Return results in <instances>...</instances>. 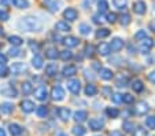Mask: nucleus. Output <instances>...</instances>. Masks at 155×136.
Wrapping results in <instances>:
<instances>
[{
	"label": "nucleus",
	"instance_id": "obj_1",
	"mask_svg": "<svg viewBox=\"0 0 155 136\" xmlns=\"http://www.w3.org/2000/svg\"><path fill=\"white\" fill-rule=\"evenodd\" d=\"M17 28L22 32H40L43 30V22L36 17H22L18 19Z\"/></svg>",
	"mask_w": 155,
	"mask_h": 136
},
{
	"label": "nucleus",
	"instance_id": "obj_2",
	"mask_svg": "<svg viewBox=\"0 0 155 136\" xmlns=\"http://www.w3.org/2000/svg\"><path fill=\"white\" fill-rule=\"evenodd\" d=\"M0 95L2 96H6V98H17L18 96V91L14 88V87L8 85V84H4L2 88H0Z\"/></svg>",
	"mask_w": 155,
	"mask_h": 136
},
{
	"label": "nucleus",
	"instance_id": "obj_3",
	"mask_svg": "<svg viewBox=\"0 0 155 136\" xmlns=\"http://www.w3.org/2000/svg\"><path fill=\"white\" fill-rule=\"evenodd\" d=\"M64 96H66V94H64V89L62 88L61 85H55L52 87V89H51V98L54 99L55 102H61L64 99Z\"/></svg>",
	"mask_w": 155,
	"mask_h": 136
},
{
	"label": "nucleus",
	"instance_id": "obj_4",
	"mask_svg": "<svg viewBox=\"0 0 155 136\" xmlns=\"http://www.w3.org/2000/svg\"><path fill=\"white\" fill-rule=\"evenodd\" d=\"M43 4L50 12H58L62 7V2L59 0H43Z\"/></svg>",
	"mask_w": 155,
	"mask_h": 136
},
{
	"label": "nucleus",
	"instance_id": "obj_5",
	"mask_svg": "<svg viewBox=\"0 0 155 136\" xmlns=\"http://www.w3.org/2000/svg\"><path fill=\"white\" fill-rule=\"evenodd\" d=\"M68 89L74 95H78L80 91H81V83L77 78H71V80L68 81Z\"/></svg>",
	"mask_w": 155,
	"mask_h": 136
},
{
	"label": "nucleus",
	"instance_id": "obj_6",
	"mask_svg": "<svg viewBox=\"0 0 155 136\" xmlns=\"http://www.w3.org/2000/svg\"><path fill=\"white\" fill-rule=\"evenodd\" d=\"M35 96H36V99H37V101H40V102L47 101V98H48L47 87H44V85L37 87V88L35 89Z\"/></svg>",
	"mask_w": 155,
	"mask_h": 136
},
{
	"label": "nucleus",
	"instance_id": "obj_7",
	"mask_svg": "<svg viewBox=\"0 0 155 136\" xmlns=\"http://www.w3.org/2000/svg\"><path fill=\"white\" fill-rule=\"evenodd\" d=\"M88 127H89L91 131H95V132L96 131H102L104 128V121L102 118H92L88 122Z\"/></svg>",
	"mask_w": 155,
	"mask_h": 136
},
{
	"label": "nucleus",
	"instance_id": "obj_8",
	"mask_svg": "<svg viewBox=\"0 0 155 136\" xmlns=\"http://www.w3.org/2000/svg\"><path fill=\"white\" fill-rule=\"evenodd\" d=\"M10 71H11L12 74H15V76H19V74H24L25 71H26V65L22 62H15L11 65V68H10Z\"/></svg>",
	"mask_w": 155,
	"mask_h": 136
},
{
	"label": "nucleus",
	"instance_id": "obj_9",
	"mask_svg": "<svg viewBox=\"0 0 155 136\" xmlns=\"http://www.w3.org/2000/svg\"><path fill=\"white\" fill-rule=\"evenodd\" d=\"M152 47H154V40H152V38L146 37L144 40L140 41V51L143 54H148Z\"/></svg>",
	"mask_w": 155,
	"mask_h": 136
},
{
	"label": "nucleus",
	"instance_id": "obj_10",
	"mask_svg": "<svg viewBox=\"0 0 155 136\" xmlns=\"http://www.w3.org/2000/svg\"><path fill=\"white\" fill-rule=\"evenodd\" d=\"M63 17H64V19L73 22L78 18V11H77L76 8H73V7H68V8L63 11Z\"/></svg>",
	"mask_w": 155,
	"mask_h": 136
},
{
	"label": "nucleus",
	"instance_id": "obj_11",
	"mask_svg": "<svg viewBox=\"0 0 155 136\" xmlns=\"http://www.w3.org/2000/svg\"><path fill=\"white\" fill-rule=\"evenodd\" d=\"M124 45H125V43H124V40L121 37H114L111 40V43H110V48H111V51H114V52L121 51L124 48Z\"/></svg>",
	"mask_w": 155,
	"mask_h": 136
},
{
	"label": "nucleus",
	"instance_id": "obj_12",
	"mask_svg": "<svg viewBox=\"0 0 155 136\" xmlns=\"http://www.w3.org/2000/svg\"><path fill=\"white\" fill-rule=\"evenodd\" d=\"M150 111V106H148V103H146V102H139L137 104H136V107H135V114H137V115H144V114H147V113Z\"/></svg>",
	"mask_w": 155,
	"mask_h": 136
},
{
	"label": "nucleus",
	"instance_id": "obj_13",
	"mask_svg": "<svg viewBox=\"0 0 155 136\" xmlns=\"http://www.w3.org/2000/svg\"><path fill=\"white\" fill-rule=\"evenodd\" d=\"M35 107H36L35 102L29 101V99H25V101L21 102V109H22L24 113H28V114H29V113L35 111Z\"/></svg>",
	"mask_w": 155,
	"mask_h": 136
},
{
	"label": "nucleus",
	"instance_id": "obj_14",
	"mask_svg": "<svg viewBox=\"0 0 155 136\" xmlns=\"http://www.w3.org/2000/svg\"><path fill=\"white\" fill-rule=\"evenodd\" d=\"M133 12H136V14H139V15H143V14H146V11H147V4L144 3L143 0H139V2H136L135 4H133Z\"/></svg>",
	"mask_w": 155,
	"mask_h": 136
},
{
	"label": "nucleus",
	"instance_id": "obj_15",
	"mask_svg": "<svg viewBox=\"0 0 155 136\" xmlns=\"http://www.w3.org/2000/svg\"><path fill=\"white\" fill-rule=\"evenodd\" d=\"M63 44L69 48H73V47H77L80 44V40L76 37V36H68V37L63 38Z\"/></svg>",
	"mask_w": 155,
	"mask_h": 136
},
{
	"label": "nucleus",
	"instance_id": "obj_16",
	"mask_svg": "<svg viewBox=\"0 0 155 136\" xmlns=\"http://www.w3.org/2000/svg\"><path fill=\"white\" fill-rule=\"evenodd\" d=\"M73 118H74V121H76V122L81 124V122L87 121V118H88V113L85 111V110H77V111L73 114Z\"/></svg>",
	"mask_w": 155,
	"mask_h": 136
},
{
	"label": "nucleus",
	"instance_id": "obj_17",
	"mask_svg": "<svg viewBox=\"0 0 155 136\" xmlns=\"http://www.w3.org/2000/svg\"><path fill=\"white\" fill-rule=\"evenodd\" d=\"M62 74L64 77H73L77 74V66L74 65H66L63 69H62Z\"/></svg>",
	"mask_w": 155,
	"mask_h": 136
},
{
	"label": "nucleus",
	"instance_id": "obj_18",
	"mask_svg": "<svg viewBox=\"0 0 155 136\" xmlns=\"http://www.w3.org/2000/svg\"><path fill=\"white\" fill-rule=\"evenodd\" d=\"M8 129L12 136H21L22 132H24V128L21 127L19 124H15V122H11V124L8 125Z\"/></svg>",
	"mask_w": 155,
	"mask_h": 136
},
{
	"label": "nucleus",
	"instance_id": "obj_19",
	"mask_svg": "<svg viewBox=\"0 0 155 136\" xmlns=\"http://www.w3.org/2000/svg\"><path fill=\"white\" fill-rule=\"evenodd\" d=\"M70 109H68V107H59L58 109V115H59V118L63 120V121H68L69 118H70Z\"/></svg>",
	"mask_w": 155,
	"mask_h": 136
},
{
	"label": "nucleus",
	"instance_id": "obj_20",
	"mask_svg": "<svg viewBox=\"0 0 155 136\" xmlns=\"http://www.w3.org/2000/svg\"><path fill=\"white\" fill-rule=\"evenodd\" d=\"M110 52H111L110 44H107V43H100L99 47H97V54H100L102 56H107Z\"/></svg>",
	"mask_w": 155,
	"mask_h": 136
},
{
	"label": "nucleus",
	"instance_id": "obj_21",
	"mask_svg": "<svg viewBox=\"0 0 155 136\" xmlns=\"http://www.w3.org/2000/svg\"><path fill=\"white\" fill-rule=\"evenodd\" d=\"M55 29L58 30V32H70L71 26L66 21H58L55 24Z\"/></svg>",
	"mask_w": 155,
	"mask_h": 136
},
{
	"label": "nucleus",
	"instance_id": "obj_22",
	"mask_svg": "<svg viewBox=\"0 0 155 136\" xmlns=\"http://www.w3.org/2000/svg\"><path fill=\"white\" fill-rule=\"evenodd\" d=\"M99 74H100V78H102V80H106V81L111 80L113 77H114V73H113L111 69H106V68L104 69H100Z\"/></svg>",
	"mask_w": 155,
	"mask_h": 136
},
{
	"label": "nucleus",
	"instance_id": "obj_23",
	"mask_svg": "<svg viewBox=\"0 0 155 136\" xmlns=\"http://www.w3.org/2000/svg\"><path fill=\"white\" fill-rule=\"evenodd\" d=\"M56 73H58V65H56V63H48V65L45 66V74H47L48 77L56 76Z\"/></svg>",
	"mask_w": 155,
	"mask_h": 136
},
{
	"label": "nucleus",
	"instance_id": "obj_24",
	"mask_svg": "<svg viewBox=\"0 0 155 136\" xmlns=\"http://www.w3.org/2000/svg\"><path fill=\"white\" fill-rule=\"evenodd\" d=\"M59 54L61 52H59L55 47H50L45 50V58H48V59H56L59 56Z\"/></svg>",
	"mask_w": 155,
	"mask_h": 136
},
{
	"label": "nucleus",
	"instance_id": "obj_25",
	"mask_svg": "<svg viewBox=\"0 0 155 136\" xmlns=\"http://www.w3.org/2000/svg\"><path fill=\"white\" fill-rule=\"evenodd\" d=\"M130 87H132V89H133L135 92H137V94H139V92H141V91L144 89V84H143V81L139 80V78H136V80L132 81V85H130Z\"/></svg>",
	"mask_w": 155,
	"mask_h": 136
},
{
	"label": "nucleus",
	"instance_id": "obj_26",
	"mask_svg": "<svg viewBox=\"0 0 155 136\" xmlns=\"http://www.w3.org/2000/svg\"><path fill=\"white\" fill-rule=\"evenodd\" d=\"M12 110H14V104L12 103L4 102V103L0 104V111L3 113V114H10V113H12Z\"/></svg>",
	"mask_w": 155,
	"mask_h": 136
},
{
	"label": "nucleus",
	"instance_id": "obj_27",
	"mask_svg": "<svg viewBox=\"0 0 155 136\" xmlns=\"http://www.w3.org/2000/svg\"><path fill=\"white\" fill-rule=\"evenodd\" d=\"M43 63H44L43 56L35 55V56L32 58V66H33L35 69H41V68H43Z\"/></svg>",
	"mask_w": 155,
	"mask_h": 136
},
{
	"label": "nucleus",
	"instance_id": "obj_28",
	"mask_svg": "<svg viewBox=\"0 0 155 136\" xmlns=\"http://www.w3.org/2000/svg\"><path fill=\"white\" fill-rule=\"evenodd\" d=\"M84 92L87 96H95V95L97 94V88H96V85H94V84H88V85H85Z\"/></svg>",
	"mask_w": 155,
	"mask_h": 136
},
{
	"label": "nucleus",
	"instance_id": "obj_29",
	"mask_svg": "<svg viewBox=\"0 0 155 136\" xmlns=\"http://www.w3.org/2000/svg\"><path fill=\"white\" fill-rule=\"evenodd\" d=\"M21 89H22V94H24V95L32 94V92H33L32 83H29V81H24V83H22V85H21Z\"/></svg>",
	"mask_w": 155,
	"mask_h": 136
},
{
	"label": "nucleus",
	"instance_id": "obj_30",
	"mask_svg": "<svg viewBox=\"0 0 155 136\" xmlns=\"http://www.w3.org/2000/svg\"><path fill=\"white\" fill-rule=\"evenodd\" d=\"M128 83H129V78H128V77L121 74V76L117 78V81H115V85H117L118 88H125V87L128 85Z\"/></svg>",
	"mask_w": 155,
	"mask_h": 136
},
{
	"label": "nucleus",
	"instance_id": "obj_31",
	"mask_svg": "<svg viewBox=\"0 0 155 136\" xmlns=\"http://www.w3.org/2000/svg\"><path fill=\"white\" fill-rule=\"evenodd\" d=\"M11 3L14 4L17 8H22V10L29 7V2H28V0H11Z\"/></svg>",
	"mask_w": 155,
	"mask_h": 136
},
{
	"label": "nucleus",
	"instance_id": "obj_32",
	"mask_svg": "<svg viewBox=\"0 0 155 136\" xmlns=\"http://www.w3.org/2000/svg\"><path fill=\"white\" fill-rule=\"evenodd\" d=\"M78 30H80V33H81L82 36H88L89 33L92 32V28L89 26V24H80Z\"/></svg>",
	"mask_w": 155,
	"mask_h": 136
},
{
	"label": "nucleus",
	"instance_id": "obj_33",
	"mask_svg": "<svg viewBox=\"0 0 155 136\" xmlns=\"http://www.w3.org/2000/svg\"><path fill=\"white\" fill-rule=\"evenodd\" d=\"M110 29H107V28H100V29H97L96 30V37L97 38H104V37H107V36H110Z\"/></svg>",
	"mask_w": 155,
	"mask_h": 136
},
{
	"label": "nucleus",
	"instance_id": "obj_34",
	"mask_svg": "<svg viewBox=\"0 0 155 136\" xmlns=\"http://www.w3.org/2000/svg\"><path fill=\"white\" fill-rule=\"evenodd\" d=\"M8 41L12 44V47H19V45L24 43V40H22L19 36H10V37H8Z\"/></svg>",
	"mask_w": 155,
	"mask_h": 136
},
{
	"label": "nucleus",
	"instance_id": "obj_35",
	"mask_svg": "<svg viewBox=\"0 0 155 136\" xmlns=\"http://www.w3.org/2000/svg\"><path fill=\"white\" fill-rule=\"evenodd\" d=\"M106 114H107L110 118H117L118 115H120V110L115 109V107H107V109H106Z\"/></svg>",
	"mask_w": 155,
	"mask_h": 136
},
{
	"label": "nucleus",
	"instance_id": "obj_36",
	"mask_svg": "<svg viewBox=\"0 0 155 136\" xmlns=\"http://www.w3.org/2000/svg\"><path fill=\"white\" fill-rule=\"evenodd\" d=\"M71 132H73L76 136H84L85 133H87V129H85L84 127H81V125H74Z\"/></svg>",
	"mask_w": 155,
	"mask_h": 136
},
{
	"label": "nucleus",
	"instance_id": "obj_37",
	"mask_svg": "<svg viewBox=\"0 0 155 136\" xmlns=\"http://www.w3.org/2000/svg\"><path fill=\"white\" fill-rule=\"evenodd\" d=\"M130 21H132V18H130V15L129 14H122L120 17V22H121V25H122V26H128L129 24H130Z\"/></svg>",
	"mask_w": 155,
	"mask_h": 136
},
{
	"label": "nucleus",
	"instance_id": "obj_38",
	"mask_svg": "<svg viewBox=\"0 0 155 136\" xmlns=\"http://www.w3.org/2000/svg\"><path fill=\"white\" fill-rule=\"evenodd\" d=\"M122 129L125 131V132H135V124H133V122H130V121H125L122 124Z\"/></svg>",
	"mask_w": 155,
	"mask_h": 136
},
{
	"label": "nucleus",
	"instance_id": "obj_39",
	"mask_svg": "<svg viewBox=\"0 0 155 136\" xmlns=\"http://www.w3.org/2000/svg\"><path fill=\"white\" fill-rule=\"evenodd\" d=\"M59 56H61L62 61H70L71 58H73V52H71V51H69V50H64V51H61Z\"/></svg>",
	"mask_w": 155,
	"mask_h": 136
},
{
	"label": "nucleus",
	"instance_id": "obj_40",
	"mask_svg": "<svg viewBox=\"0 0 155 136\" xmlns=\"http://www.w3.org/2000/svg\"><path fill=\"white\" fill-rule=\"evenodd\" d=\"M36 114H37L40 118H44V117L48 114V109L45 106H38L37 109H36Z\"/></svg>",
	"mask_w": 155,
	"mask_h": 136
},
{
	"label": "nucleus",
	"instance_id": "obj_41",
	"mask_svg": "<svg viewBox=\"0 0 155 136\" xmlns=\"http://www.w3.org/2000/svg\"><path fill=\"white\" fill-rule=\"evenodd\" d=\"M113 4H114V7H117V8L124 10L128 6V0H113Z\"/></svg>",
	"mask_w": 155,
	"mask_h": 136
},
{
	"label": "nucleus",
	"instance_id": "obj_42",
	"mask_svg": "<svg viewBox=\"0 0 155 136\" xmlns=\"http://www.w3.org/2000/svg\"><path fill=\"white\" fill-rule=\"evenodd\" d=\"M97 7H99V12H106L108 10V3L107 0H99V3H97Z\"/></svg>",
	"mask_w": 155,
	"mask_h": 136
},
{
	"label": "nucleus",
	"instance_id": "obj_43",
	"mask_svg": "<svg viewBox=\"0 0 155 136\" xmlns=\"http://www.w3.org/2000/svg\"><path fill=\"white\" fill-rule=\"evenodd\" d=\"M146 127L150 129H155V115H150L146 118Z\"/></svg>",
	"mask_w": 155,
	"mask_h": 136
},
{
	"label": "nucleus",
	"instance_id": "obj_44",
	"mask_svg": "<svg viewBox=\"0 0 155 136\" xmlns=\"http://www.w3.org/2000/svg\"><path fill=\"white\" fill-rule=\"evenodd\" d=\"M21 52H22V51H21L18 47H12V48H10L8 55H10V56H12V58H17V56H19V55H21Z\"/></svg>",
	"mask_w": 155,
	"mask_h": 136
},
{
	"label": "nucleus",
	"instance_id": "obj_45",
	"mask_svg": "<svg viewBox=\"0 0 155 136\" xmlns=\"http://www.w3.org/2000/svg\"><path fill=\"white\" fill-rule=\"evenodd\" d=\"M122 102L126 104H130L133 103V96H132L130 94H124L122 95Z\"/></svg>",
	"mask_w": 155,
	"mask_h": 136
},
{
	"label": "nucleus",
	"instance_id": "obj_46",
	"mask_svg": "<svg viewBox=\"0 0 155 136\" xmlns=\"http://www.w3.org/2000/svg\"><path fill=\"white\" fill-rule=\"evenodd\" d=\"M8 73H10V69L7 68L6 65L0 66V77H2V78H4V77H7V76H8Z\"/></svg>",
	"mask_w": 155,
	"mask_h": 136
},
{
	"label": "nucleus",
	"instance_id": "obj_47",
	"mask_svg": "<svg viewBox=\"0 0 155 136\" xmlns=\"http://www.w3.org/2000/svg\"><path fill=\"white\" fill-rule=\"evenodd\" d=\"M29 48L33 51V52H38V50H40V45H38L37 41H33V40H30V41H29Z\"/></svg>",
	"mask_w": 155,
	"mask_h": 136
},
{
	"label": "nucleus",
	"instance_id": "obj_48",
	"mask_svg": "<svg viewBox=\"0 0 155 136\" xmlns=\"http://www.w3.org/2000/svg\"><path fill=\"white\" fill-rule=\"evenodd\" d=\"M10 19V12L6 10H0V21H8Z\"/></svg>",
	"mask_w": 155,
	"mask_h": 136
},
{
	"label": "nucleus",
	"instance_id": "obj_49",
	"mask_svg": "<svg viewBox=\"0 0 155 136\" xmlns=\"http://www.w3.org/2000/svg\"><path fill=\"white\" fill-rule=\"evenodd\" d=\"M147 37V33H146V30H139L137 33L135 35V40H144V38Z\"/></svg>",
	"mask_w": 155,
	"mask_h": 136
},
{
	"label": "nucleus",
	"instance_id": "obj_50",
	"mask_svg": "<svg viewBox=\"0 0 155 136\" xmlns=\"http://www.w3.org/2000/svg\"><path fill=\"white\" fill-rule=\"evenodd\" d=\"M111 102L113 103H121L122 102V95L121 94H113V96H111Z\"/></svg>",
	"mask_w": 155,
	"mask_h": 136
},
{
	"label": "nucleus",
	"instance_id": "obj_51",
	"mask_svg": "<svg viewBox=\"0 0 155 136\" xmlns=\"http://www.w3.org/2000/svg\"><path fill=\"white\" fill-rule=\"evenodd\" d=\"M85 55L89 56V58H92V56H94V45L87 44V47H85Z\"/></svg>",
	"mask_w": 155,
	"mask_h": 136
},
{
	"label": "nucleus",
	"instance_id": "obj_52",
	"mask_svg": "<svg viewBox=\"0 0 155 136\" xmlns=\"http://www.w3.org/2000/svg\"><path fill=\"white\" fill-rule=\"evenodd\" d=\"M92 19H94L95 24H102V22H103V18H102V14H100V12L95 14L94 17H92Z\"/></svg>",
	"mask_w": 155,
	"mask_h": 136
},
{
	"label": "nucleus",
	"instance_id": "obj_53",
	"mask_svg": "<svg viewBox=\"0 0 155 136\" xmlns=\"http://www.w3.org/2000/svg\"><path fill=\"white\" fill-rule=\"evenodd\" d=\"M133 136H147V131H144L143 128H139L133 132Z\"/></svg>",
	"mask_w": 155,
	"mask_h": 136
},
{
	"label": "nucleus",
	"instance_id": "obj_54",
	"mask_svg": "<svg viewBox=\"0 0 155 136\" xmlns=\"http://www.w3.org/2000/svg\"><path fill=\"white\" fill-rule=\"evenodd\" d=\"M107 21L110 22V24H114V22L117 21V15H115L114 12H110V14H107Z\"/></svg>",
	"mask_w": 155,
	"mask_h": 136
},
{
	"label": "nucleus",
	"instance_id": "obj_55",
	"mask_svg": "<svg viewBox=\"0 0 155 136\" xmlns=\"http://www.w3.org/2000/svg\"><path fill=\"white\" fill-rule=\"evenodd\" d=\"M102 92H103L104 96H110V98H111V88H108V87H103Z\"/></svg>",
	"mask_w": 155,
	"mask_h": 136
},
{
	"label": "nucleus",
	"instance_id": "obj_56",
	"mask_svg": "<svg viewBox=\"0 0 155 136\" xmlns=\"http://www.w3.org/2000/svg\"><path fill=\"white\" fill-rule=\"evenodd\" d=\"M6 63H7V56L4 55V54H2V52H0V66L6 65Z\"/></svg>",
	"mask_w": 155,
	"mask_h": 136
},
{
	"label": "nucleus",
	"instance_id": "obj_57",
	"mask_svg": "<svg viewBox=\"0 0 155 136\" xmlns=\"http://www.w3.org/2000/svg\"><path fill=\"white\" fill-rule=\"evenodd\" d=\"M148 80L151 81L152 84H155V70H154V71H151V73L148 74Z\"/></svg>",
	"mask_w": 155,
	"mask_h": 136
},
{
	"label": "nucleus",
	"instance_id": "obj_58",
	"mask_svg": "<svg viewBox=\"0 0 155 136\" xmlns=\"http://www.w3.org/2000/svg\"><path fill=\"white\" fill-rule=\"evenodd\" d=\"M110 136H124V133L120 131H113V132H110Z\"/></svg>",
	"mask_w": 155,
	"mask_h": 136
},
{
	"label": "nucleus",
	"instance_id": "obj_59",
	"mask_svg": "<svg viewBox=\"0 0 155 136\" xmlns=\"http://www.w3.org/2000/svg\"><path fill=\"white\" fill-rule=\"evenodd\" d=\"M11 3V0H0V4H3V6H8Z\"/></svg>",
	"mask_w": 155,
	"mask_h": 136
},
{
	"label": "nucleus",
	"instance_id": "obj_60",
	"mask_svg": "<svg viewBox=\"0 0 155 136\" xmlns=\"http://www.w3.org/2000/svg\"><path fill=\"white\" fill-rule=\"evenodd\" d=\"M150 29H151L152 32H155V19H154V21L150 22Z\"/></svg>",
	"mask_w": 155,
	"mask_h": 136
},
{
	"label": "nucleus",
	"instance_id": "obj_61",
	"mask_svg": "<svg viewBox=\"0 0 155 136\" xmlns=\"http://www.w3.org/2000/svg\"><path fill=\"white\" fill-rule=\"evenodd\" d=\"M0 136H7L6 129H4V128H2V127H0Z\"/></svg>",
	"mask_w": 155,
	"mask_h": 136
},
{
	"label": "nucleus",
	"instance_id": "obj_62",
	"mask_svg": "<svg viewBox=\"0 0 155 136\" xmlns=\"http://www.w3.org/2000/svg\"><path fill=\"white\" fill-rule=\"evenodd\" d=\"M4 35V30H3V28L0 26V36H3Z\"/></svg>",
	"mask_w": 155,
	"mask_h": 136
},
{
	"label": "nucleus",
	"instance_id": "obj_63",
	"mask_svg": "<svg viewBox=\"0 0 155 136\" xmlns=\"http://www.w3.org/2000/svg\"><path fill=\"white\" fill-rule=\"evenodd\" d=\"M59 136H68V133H59Z\"/></svg>",
	"mask_w": 155,
	"mask_h": 136
},
{
	"label": "nucleus",
	"instance_id": "obj_64",
	"mask_svg": "<svg viewBox=\"0 0 155 136\" xmlns=\"http://www.w3.org/2000/svg\"><path fill=\"white\" fill-rule=\"evenodd\" d=\"M0 48H2V43H0Z\"/></svg>",
	"mask_w": 155,
	"mask_h": 136
}]
</instances>
